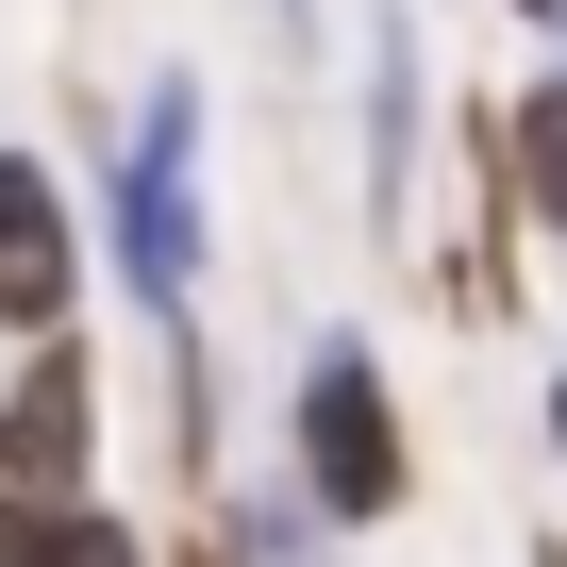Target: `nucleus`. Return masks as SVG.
<instances>
[{
	"label": "nucleus",
	"instance_id": "8",
	"mask_svg": "<svg viewBox=\"0 0 567 567\" xmlns=\"http://www.w3.org/2000/svg\"><path fill=\"white\" fill-rule=\"evenodd\" d=\"M550 451H567V384H550Z\"/></svg>",
	"mask_w": 567,
	"mask_h": 567
},
{
	"label": "nucleus",
	"instance_id": "3",
	"mask_svg": "<svg viewBox=\"0 0 567 567\" xmlns=\"http://www.w3.org/2000/svg\"><path fill=\"white\" fill-rule=\"evenodd\" d=\"M68 184L34 167V151H0V318L18 334H68Z\"/></svg>",
	"mask_w": 567,
	"mask_h": 567
},
{
	"label": "nucleus",
	"instance_id": "5",
	"mask_svg": "<svg viewBox=\"0 0 567 567\" xmlns=\"http://www.w3.org/2000/svg\"><path fill=\"white\" fill-rule=\"evenodd\" d=\"M501 167H517V217L567 234V68H534V84L501 101Z\"/></svg>",
	"mask_w": 567,
	"mask_h": 567
},
{
	"label": "nucleus",
	"instance_id": "7",
	"mask_svg": "<svg viewBox=\"0 0 567 567\" xmlns=\"http://www.w3.org/2000/svg\"><path fill=\"white\" fill-rule=\"evenodd\" d=\"M517 18H550V34H567V0H517Z\"/></svg>",
	"mask_w": 567,
	"mask_h": 567
},
{
	"label": "nucleus",
	"instance_id": "2",
	"mask_svg": "<svg viewBox=\"0 0 567 567\" xmlns=\"http://www.w3.org/2000/svg\"><path fill=\"white\" fill-rule=\"evenodd\" d=\"M301 484H318V517H401V401H384L368 334H334L301 368Z\"/></svg>",
	"mask_w": 567,
	"mask_h": 567
},
{
	"label": "nucleus",
	"instance_id": "6",
	"mask_svg": "<svg viewBox=\"0 0 567 567\" xmlns=\"http://www.w3.org/2000/svg\"><path fill=\"white\" fill-rule=\"evenodd\" d=\"M0 567H134V534H117L84 484H51V501H18V517H0Z\"/></svg>",
	"mask_w": 567,
	"mask_h": 567
},
{
	"label": "nucleus",
	"instance_id": "4",
	"mask_svg": "<svg viewBox=\"0 0 567 567\" xmlns=\"http://www.w3.org/2000/svg\"><path fill=\"white\" fill-rule=\"evenodd\" d=\"M84 434H101V401H84V351L51 334V368L0 401V484L18 501H51V484H84Z\"/></svg>",
	"mask_w": 567,
	"mask_h": 567
},
{
	"label": "nucleus",
	"instance_id": "1",
	"mask_svg": "<svg viewBox=\"0 0 567 567\" xmlns=\"http://www.w3.org/2000/svg\"><path fill=\"white\" fill-rule=\"evenodd\" d=\"M117 267H134V301L184 318V284H200V101L151 84L134 101V151H117Z\"/></svg>",
	"mask_w": 567,
	"mask_h": 567
}]
</instances>
